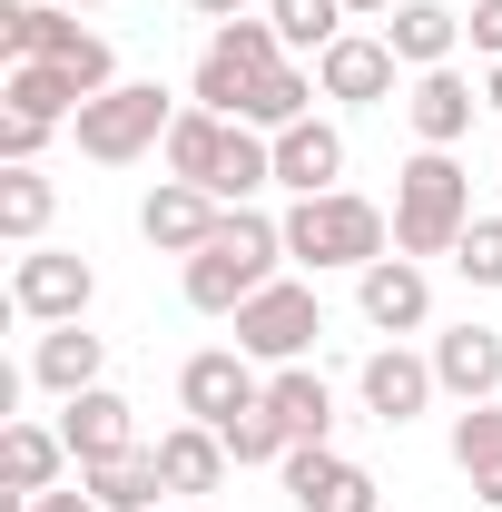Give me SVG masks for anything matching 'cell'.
Wrapping results in <instances>:
<instances>
[{
  "mask_svg": "<svg viewBox=\"0 0 502 512\" xmlns=\"http://www.w3.org/2000/svg\"><path fill=\"white\" fill-rule=\"evenodd\" d=\"M168 178L207 188L217 207H247L256 188H276V138L247 119H217V109H178L168 128Z\"/></svg>",
  "mask_w": 502,
  "mask_h": 512,
  "instance_id": "obj_1",
  "label": "cell"
},
{
  "mask_svg": "<svg viewBox=\"0 0 502 512\" xmlns=\"http://www.w3.org/2000/svg\"><path fill=\"white\" fill-rule=\"evenodd\" d=\"M276 256H286V217L227 207L217 237L188 256V306H197V316H237L256 286H276Z\"/></svg>",
  "mask_w": 502,
  "mask_h": 512,
  "instance_id": "obj_2",
  "label": "cell"
},
{
  "mask_svg": "<svg viewBox=\"0 0 502 512\" xmlns=\"http://www.w3.org/2000/svg\"><path fill=\"white\" fill-rule=\"evenodd\" d=\"M473 227V178L453 168V148H414L394 168V256H453Z\"/></svg>",
  "mask_w": 502,
  "mask_h": 512,
  "instance_id": "obj_3",
  "label": "cell"
},
{
  "mask_svg": "<svg viewBox=\"0 0 502 512\" xmlns=\"http://www.w3.org/2000/svg\"><path fill=\"white\" fill-rule=\"evenodd\" d=\"M384 247H394V217H384L375 197H355V188H325V197H296L286 207V256L315 266V276L325 266H355L365 276Z\"/></svg>",
  "mask_w": 502,
  "mask_h": 512,
  "instance_id": "obj_4",
  "label": "cell"
},
{
  "mask_svg": "<svg viewBox=\"0 0 502 512\" xmlns=\"http://www.w3.org/2000/svg\"><path fill=\"white\" fill-rule=\"evenodd\" d=\"M69 128H79V158H99V168H128V158L168 148L178 109H168V89H158V79H119V89H99V99H89Z\"/></svg>",
  "mask_w": 502,
  "mask_h": 512,
  "instance_id": "obj_5",
  "label": "cell"
},
{
  "mask_svg": "<svg viewBox=\"0 0 502 512\" xmlns=\"http://www.w3.org/2000/svg\"><path fill=\"white\" fill-rule=\"evenodd\" d=\"M286 69V40H276V20H217V40L197 50V109H217V119H247V99Z\"/></svg>",
  "mask_w": 502,
  "mask_h": 512,
  "instance_id": "obj_6",
  "label": "cell"
},
{
  "mask_svg": "<svg viewBox=\"0 0 502 512\" xmlns=\"http://www.w3.org/2000/svg\"><path fill=\"white\" fill-rule=\"evenodd\" d=\"M0 60H69L89 89H119V60L99 30L69 20V0H0Z\"/></svg>",
  "mask_w": 502,
  "mask_h": 512,
  "instance_id": "obj_7",
  "label": "cell"
},
{
  "mask_svg": "<svg viewBox=\"0 0 502 512\" xmlns=\"http://www.w3.org/2000/svg\"><path fill=\"white\" fill-rule=\"evenodd\" d=\"M315 335H325V306H315L306 276H276L237 306V355H256V365H306Z\"/></svg>",
  "mask_w": 502,
  "mask_h": 512,
  "instance_id": "obj_8",
  "label": "cell"
},
{
  "mask_svg": "<svg viewBox=\"0 0 502 512\" xmlns=\"http://www.w3.org/2000/svg\"><path fill=\"white\" fill-rule=\"evenodd\" d=\"M89 296H99V276H89V256H69V247H30L10 266V306L30 325H79Z\"/></svg>",
  "mask_w": 502,
  "mask_h": 512,
  "instance_id": "obj_9",
  "label": "cell"
},
{
  "mask_svg": "<svg viewBox=\"0 0 502 512\" xmlns=\"http://www.w3.org/2000/svg\"><path fill=\"white\" fill-rule=\"evenodd\" d=\"M178 404H188V424H237L247 404H266V375L237 345H207V355L178 365Z\"/></svg>",
  "mask_w": 502,
  "mask_h": 512,
  "instance_id": "obj_10",
  "label": "cell"
},
{
  "mask_svg": "<svg viewBox=\"0 0 502 512\" xmlns=\"http://www.w3.org/2000/svg\"><path fill=\"white\" fill-rule=\"evenodd\" d=\"M60 444H69V463H79V473L148 453V444H138V414H128V394H109V384H89V394H69V404H60Z\"/></svg>",
  "mask_w": 502,
  "mask_h": 512,
  "instance_id": "obj_11",
  "label": "cell"
},
{
  "mask_svg": "<svg viewBox=\"0 0 502 512\" xmlns=\"http://www.w3.org/2000/svg\"><path fill=\"white\" fill-rule=\"evenodd\" d=\"M355 306L375 335H414V325L434 316V276H424V256H375L365 276H355Z\"/></svg>",
  "mask_w": 502,
  "mask_h": 512,
  "instance_id": "obj_12",
  "label": "cell"
},
{
  "mask_svg": "<svg viewBox=\"0 0 502 512\" xmlns=\"http://www.w3.org/2000/svg\"><path fill=\"white\" fill-rule=\"evenodd\" d=\"M394 50H384V30H345L335 50H315V89L325 99H345V109H375V99H394Z\"/></svg>",
  "mask_w": 502,
  "mask_h": 512,
  "instance_id": "obj_13",
  "label": "cell"
},
{
  "mask_svg": "<svg viewBox=\"0 0 502 512\" xmlns=\"http://www.w3.org/2000/svg\"><path fill=\"white\" fill-rule=\"evenodd\" d=\"M286 493H296V512H375V473L345 463L335 444H296L286 453Z\"/></svg>",
  "mask_w": 502,
  "mask_h": 512,
  "instance_id": "obj_14",
  "label": "cell"
},
{
  "mask_svg": "<svg viewBox=\"0 0 502 512\" xmlns=\"http://www.w3.org/2000/svg\"><path fill=\"white\" fill-rule=\"evenodd\" d=\"M217 217H227V207H217L207 188H188V178H158V188H148V207H138V237H148L158 256H197L207 237H217Z\"/></svg>",
  "mask_w": 502,
  "mask_h": 512,
  "instance_id": "obj_15",
  "label": "cell"
},
{
  "mask_svg": "<svg viewBox=\"0 0 502 512\" xmlns=\"http://www.w3.org/2000/svg\"><path fill=\"white\" fill-rule=\"evenodd\" d=\"M99 89L79 79L69 60H10L0 69V109H20V119H50V128H69L79 109H89Z\"/></svg>",
  "mask_w": 502,
  "mask_h": 512,
  "instance_id": "obj_16",
  "label": "cell"
},
{
  "mask_svg": "<svg viewBox=\"0 0 502 512\" xmlns=\"http://www.w3.org/2000/svg\"><path fill=\"white\" fill-rule=\"evenodd\" d=\"M355 384H365V414H375V424H414V414L443 394V384H434V355H404V345H375Z\"/></svg>",
  "mask_w": 502,
  "mask_h": 512,
  "instance_id": "obj_17",
  "label": "cell"
},
{
  "mask_svg": "<svg viewBox=\"0 0 502 512\" xmlns=\"http://www.w3.org/2000/svg\"><path fill=\"white\" fill-rule=\"evenodd\" d=\"M335 178H345V128H335V119H296V128H276V188L325 197Z\"/></svg>",
  "mask_w": 502,
  "mask_h": 512,
  "instance_id": "obj_18",
  "label": "cell"
},
{
  "mask_svg": "<svg viewBox=\"0 0 502 512\" xmlns=\"http://www.w3.org/2000/svg\"><path fill=\"white\" fill-rule=\"evenodd\" d=\"M434 384L463 394V404H493V394H502V335H493V325H453V335H434Z\"/></svg>",
  "mask_w": 502,
  "mask_h": 512,
  "instance_id": "obj_19",
  "label": "cell"
},
{
  "mask_svg": "<svg viewBox=\"0 0 502 512\" xmlns=\"http://www.w3.org/2000/svg\"><path fill=\"white\" fill-rule=\"evenodd\" d=\"M453 40H463V10H443V0H394L384 10V50L404 69H453Z\"/></svg>",
  "mask_w": 502,
  "mask_h": 512,
  "instance_id": "obj_20",
  "label": "cell"
},
{
  "mask_svg": "<svg viewBox=\"0 0 502 512\" xmlns=\"http://www.w3.org/2000/svg\"><path fill=\"white\" fill-rule=\"evenodd\" d=\"M404 119H414V138H424V148H453V138L473 128V79H463V69H414Z\"/></svg>",
  "mask_w": 502,
  "mask_h": 512,
  "instance_id": "obj_21",
  "label": "cell"
},
{
  "mask_svg": "<svg viewBox=\"0 0 502 512\" xmlns=\"http://www.w3.org/2000/svg\"><path fill=\"white\" fill-rule=\"evenodd\" d=\"M266 414H276L286 444H325V434H335V394H325L315 365H276V375H266Z\"/></svg>",
  "mask_w": 502,
  "mask_h": 512,
  "instance_id": "obj_22",
  "label": "cell"
},
{
  "mask_svg": "<svg viewBox=\"0 0 502 512\" xmlns=\"http://www.w3.org/2000/svg\"><path fill=\"white\" fill-rule=\"evenodd\" d=\"M99 365H109V335H89V325H50L40 345H30V384H50V394H89L99 384Z\"/></svg>",
  "mask_w": 502,
  "mask_h": 512,
  "instance_id": "obj_23",
  "label": "cell"
},
{
  "mask_svg": "<svg viewBox=\"0 0 502 512\" xmlns=\"http://www.w3.org/2000/svg\"><path fill=\"white\" fill-rule=\"evenodd\" d=\"M148 453H158V473H168V493H217V483H227V463H237L217 424H178V434H158Z\"/></svg>",
  "mask_w": 502,
  "mask_h": 512,
  "instance_id": "obj_24",
  "label": "cell"
},
{
  "mask_svg": "<svg viewBox=\"0 0 502 512\" xmlns=\"http://www.w3.org/2000/svg\"><path fill=\"white\" fill-rule=\"evenodd\" d=\"M60 463H69V444L50 424H10V434H0V483H10V493H50Z\"/></svg>",
  "mask_w": 502,
  "mask_h": 512,
  "instance_id": "obj_25",
  "label": "cell"
},
{
  "mask_svg": "<svg viewBox=\"0 0 502 512\" xmlns=\"http://www.w3.org/2000/svg\"><path fill=\"white\" fill-rule=\"evenodd\" d=\"M79 483H89V503H99V512H158V493H168L158 453H128V463H99V473H79Z\"/></svg>",
  "mask_w": 502,
  "mask_h": 512,
  "instance_id": "obj_26",
  "label": "cell"
},
{
  "mask_svg": "<svg viewBox=\"0 0 502 512\" xmlns=\"http://www.w3.org/2000/svg\"><path fill=\"white\" fill-rule=\"evenodd\" d=\"M50 207H60V188H50L40 168H0V237H10V247H40Z\"/></svg>",
  "mask_w": 502,
  "mask_h": 512,
  "instance_id": "obj_27",
  "label": "cell"
},
{
  "mask_svg": "<svg viewBox=\"0 0 502 512\" xmlns=\"http://www.w3.org/2000/svg\"><path fill=\"white\" fill-rule=\"evenodd\" d=\"M296 119H315V69L286 60V69H276V79L247 99V128H266V138H276V128H296Z\"/></svg>",
  "mask_w": 502,
  "mask_h": 512,
  "instance_id": "obj_28",
  "label": "cell"
},
{
  "mask_svg": "<svg viewBox=\"0 0 502 512\" xmlns=\"http://www.w3.org/2000/svg\"><path fill=\"white\" fill-rule=\"evenodd\" d=\"M266 20H276L286 50H335L345 40V0H266Z\"/></svg>",
  "mask_w": 502,
  "mask_h": 512,
  "instance_id": "obj_29",
  "label": "cell"
},
{
  "mask_svg": "<svg viewBox=\"0 0 502 512\" xmlns=\"http://www.w3.org/2000/svg\"><path fill=\"white\" fill-rule=\"evenodd\" d=\"M453 463H463L473 483H483V473H502V394H493V404H463V414H453Z\"/></svg>",
  "mask_w": 502,
  "mask_h": 512,
  "instance_id": "obj_30",
  "label": "cell"
},
{
  "mask_svg": "<svg viewBox=\"0 0 502 512\" xmlns=\"http://www.w3.org/2000/svg\"><path fill=\"white\" fill-rule=\"evenodd\" d=\"M453 276H463V286H502V217H473V227L453 237Z\"/></svg>",
  "mask_w": 502,
  "mask_h": 512,
  "instance_id": "obj_31",
  "label": "cell"
},
{
  "mask_svg": "<svg viewBox=\"0 0 502 512\" xmlns=\"http://www.w3.org/2000/svg\"><path fill=\"white\" fill-rule=\"evenodd\" d=\"M217 434H227V453H237V463H286V434H276V414H266V404H247V414H237V424H217Z\"/></svg>",
  "mask_w": 502,
  "mask_h": 512,
  "instance_id": "obj_32",
  "label": "cell"
},
{
  "mask_svg": "<svg viewBox=\"0 0 502 512\" xmlns=\"http://www.w3.org/2000/svg\"><path fill=\"white\" fill-rule=\"evenodd\" d=\"M40 148H50V119H20V109H0V168H40Z\"/></svg>",
  "mask_w": 502,
  "mask_h": 512,
  "instance_id": "obj_33",
  "label": "cell"
},
{
  "mask_svg": "<svg viewBox=\"0 0 502 512\" xmlns=\"http://www.w3.org/2000/svg\"><path fill=\"white\" fill-rule=\"evenodd\" d=\"M463 30H473V50H483V60H502V0H473V20H463Z\"/></svg>",
  "mask_w": 502,
  "mask_h": 512,
  "instance_id": "obj_34",
  "label": "cell"
},
{
  "mask_svg": "<svg viewBox=\"0 0 502 512\" xmlns=\"http://www.w3.org/2000/svg\"><path fill=\"white\" fill-rule=\"evenodd\" d=\"M30 512H99V503H89V483H69V493L50 483V493H30Z\"/></svg>",
  "mask_w": 502,
  "mask_h": 512,
  "instance_id": "obj_35",
  "label": "cell"
},
{
  "mask_svg": "<svg viewBox=\"0 0 502 512\" xmlns=\"http://www.w3.org/2000/svg\"><path fill=\"white\" fill-rule=\"evenodd\" d=\"M197 20H247V0H188Z\"/></svg>",
  "mask_w": 502,
  "mask_h": 512,
  "instance_id": "obj_36",
  "label": "cell"
},
{
  "mask_svg": "<svg viewBox=\"0 0 502 512\" xmlns=\"http://www.w3.org/2000/svg\"><path fill=\"white\" fill-rule=\"evenodd\" d=\"M473 493H483V512H502V473H483V483H473Z\"/></svg>",
  "mask_w": 502,
  "mask_h": 512,
  "instance_id": "obj_37",
  "label": "cell"
},
{
  "mask_svg": "<svg viewBox=\"0 0 502 512\" xmlns=\"http://www.w3.org/2000/svg\"><path fill=\"white\" fill-rule=\"evenodd\" d=\"M345 10H355V20H384V10H394V0H345Z\"/></svg>",
  "mask_w": 502,
  "mask_h": 512,
  "instance_id": "obj_38",
  "label": "cell"
},
{
  "mask_svg": "<svg viewBox=\"0 0 502 512\" xmlns=\"http://www.w3.org/2000/svg\"><path fill=\"white\" fill-rule=\"evenodd\" d=\"M483 99H493V109H502V60H493V69H483Z\"/></svg>",
  "mask_w": 502,
  "mask_h": 512,
  "instance_id": "obj_39",
  "label": "cell"
},
{
  "mask_svg": "<svg viewBox=\"0 0 502 512\" xmlns=\"http://www.w3.org/2000/svg\"><path fill=\"white\" fill-rule=\"evenodd\" d=\"M69 10H99V0H69Z\"/></svg>",
  "mask_w": 502,
  "mask_h": 512,
  "instance_id": "obj_40",
  "label": "cell"
}]
</instances>
